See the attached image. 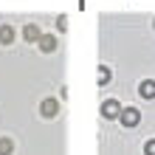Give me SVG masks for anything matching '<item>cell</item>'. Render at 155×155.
<instances>
[{
	"mask_svg": "<svg viewBox=\"0 0 155 155\" xmlns=\"http://www.w3.org/2000/svg\"><path fill=\"white\" fill-rule=\"evenodd\" d=\"M37 45H40L42 54H51V51H57V37H54V34H42L37 40Z\"/></svg>",
	"mask_w": 155,
	"mask_h": 155,
	"instance_id": "4",
	"label": "cell"
},
{
	"mask_svg": "<svg viewBox=\"0 0 155 155\" xmlns=\"http://www.w3.org/2000/svg\"><path fill=\"white\" fill-rule=\"evenodd\" d=\"M118 121H121L124 127H138V121H141L138 107H121V113H118Z\"/></svg>",
	"mask_w": 155,
	"mask_h": 155,
	"instance_id": "1",
	"label": "cell"
},
{
	"mask_svg": "<svg viewBox=\"0 0 155 155\" xmlns=\"http://www.w3.org/2000/svg\"><path fill=\"white\" fill-rule=\"evenodd\" d=\"M138 96L147 99V102H152V99H155V82H152V79H144L141 85H138Z\"/></svg>",
	"mask_w": 155,
	"mask_h": 155,
	"instance_id": "5",
	"label": "cell"
},
{
	"mask_svg": "<svg viewBox=\"0 0 155 155\" xmlns=\"http://www.w3.org/2000/svg\"><path fill=\"white\" fill-rule=\"evenodd\" d=\"M152 28H155V20H152Z\"/></svg>",
	"mask_w": 155,
	"mask_h": 155,
	"instance_id": "12",
	"label": "cell"
},
{
	"mask_svg": "<svg viewBox=\"0 0 155 155\" xmlns=\"http://www.w3.org/2000/svg\"><path fill=\"white\" fill-rule=\"evenodd\" d=\"M144 152H147V155H155V138H150L147 144H144Z\"/></svg>",
	"mask_w": 155,
	"mask_h": 155,
	"instance_id": "10",
	"label": "cell"
},
{
	"mask_svg": "<svg viewBox=\"0 0 155 155\" xmlns=\"http://www.w3.org/2000/svg\"><path fill=\"white\" fill-rule=\"evenodd\" d=\"M65 25H68V17H59V20H57V28H59V31H68Z\"/></svg>",
	"mask_w": 155,
	"mask_h": 155,
	"instance_id": "11",
	"label": "cell"
},
{
	"mask_svg": "<svg viewBox=\"0 0 155 155\" xmlns=\"http://www.w3.org/2000/svg\"><path fill=\"white\" fill-rule=\"evenodd\" d=\"M14 152V141L12 138H0V155H12Z\"/></svg>",
	"mask_w": 155,
	"mask_h": 155,
	"instance_id": "9",
	"label": "cell"
},
{
	"mask_svg": "<svg viewBox=\"0 0 155 155\" xmlns=\"http://www.w3.org/2000/svg\"><path fill=\"white\" fill-rule=\"evenodd\" d=\"M118 113H121V104H118L116 99H107L102 104V116L104 118H118Z\"/></svg>",
	"mask_w": 155,
	"mask_h": 155,
	"instance_id": "3",
	"label": "cell"
},
{
	"mask_svg": "<svg viewBox=\"0 0 155 155\" xmlns=\"http://www.w3.org/2000/svg\"><path fill=\"white\" fill-rule=\"evenodd\" d=\"M110 79H113V71L107 65H102L99 68V85H110Z\"/></svg>",
	"mask_w": 155,
	"mask_h": 155,
	"instance_id": "8",
	"label": "cell"
},
{
	"mask_svg": "<svg viewBox=\"0 0 155 155\" xmlns=\"http://www.w3.org/2000/svg\"><path fill=\"white\" fill-rule=\"evenodd\" d=\"M17 37V31L12 28V25H0V45H12Z\"/></svg>",
	"mask_w": 155,
	"mask_h": 155,
	"instance_id": "6",
	"label": "cell"
},
{
	"mask_svg": "<svg viewBox=\"0 0 155 155\" xmlns=\"http://www.w3.org/2000/svg\"><path fill=\"white\" fill-rule=\"evenodd\" d=\"M23 37L28 40V42H37V40L42 37V31L37 28V25H25V31H23Z\"/></svg>",
	"mask_w": 155,
	"mask_h": 155,
	"instance_id": "7",
	"label": "cell"
},
{
	"mask_svg": "<svg viewBox=\"0 0 155 155\" xmlns=\"http://www.w3.org/2000/svg\"><path fill=\"white\" fill-rule=\"evenodd\" d=\"M57 113H59V99H54V96L42 99V104H40V116H42V118H54Z\"/></svg>",
	"mask_w": 155,
	"mask_h": 155,
	"instance_id": "2",
	"label": "cell"
}]
</instances>
